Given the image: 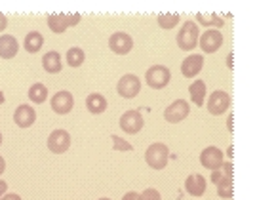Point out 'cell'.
Listing matches in <instances>:
<instances>
[{"instance_id": "cell-1", "label": "cell", "mask_w": 255, "mask_h": 200, "mask_svg": "<svg viewBox=\"0 0 255 200\" xmlns=\"http://www.w3.org/2000/svg\"><path fill=\"white\" fill-rule=\"evenodd\" d=\"M170 160V149L164 143H152L145 151V162L152 170H164Z\"/></svg>"}, {"instance_id": "cell-2", "label": "cell", "mask_w": 255, "mask_h": 200, "mask_svg": "<svg viewBox=\"0 0 255 200\" xmlns=\"http://www.w3.org/2000/svg\"><path fill=\"white\" fill-rule=\"evenodd\" d=\"M200 38V31H198V25L194 21H187L181 25L179 32H177V46H179L183 52H192L198 44Z\"/></svg>"}, {"instance_id": "cell-3", "label": "cell", "mask_w": 255, "mask_h": 200, "mask_svg": "<svg viewBox=\"0 0 255 200\" xmlns=\"http://www.w3.org/2000/svg\"><path fill=\"white\" fill-rule=\"evenodd\" d=\"M145 80H147V86L152 88V90H164L166 86L170 84L171 73L170 69L164 67V65H152L145 73Z\"/></svg>"}, {"instance_id": "cell-4", "label": "cell", "mask_w": 255, "mask_h": 200, "mask_svg": "<svg viewBox=\"0 0 255 200\" xmlns=\"http://www.w3.org/2000/svg\"><path fill=\"white\" fill-rule=\"evenodd\" d=\"M82 19L80 13H50L48 15V27L55 34H63L69 27H75Z\"/></svg>"}, {"instance_id": "cell-5", "label": "cell", "mask_w": 255, "mask_h": 200, "mask_svg": "<svg viewBox=\"0 0 255 200\" xmlns=\"http://www.w3.org/2000/svg\"><path fill=\"white\" fill-rule=\"evenodd\" d=\"M191 113V105L185 101V99H175L171 105L166 107L164 111V120L170 122V124H177V122H183Z\"/></svg>"}, {"instance_id": "cell-6", "label": "cell", "mask_w": 255, "mask_h": 200, "mask_svg": "<svg viewBox=\"0 0 255 200\" xmlns=\"http://www.w3.org/2000/svg\"><path fill=\"white\" fill-rule=\"evenodd\" d=\"M231 107V95L223 90H215L208 97V113L213 116H219L227 113Z\"/></svg>"}, {"instance_id": "cell-7", "label": "cell", "mask_w": 255, "mask_h": 200, "mask_svg": "<svg viewBox=\"0 0 255 200\" xmlns=\"http://www.w3.org/2000/svg\"><path fill=\"white\" fill-rule=\"evenodd\" d=\"M141 90V80L135 74H124L117 84V92L124 99H133Z\"/></svg>"}, {"instance_id": "cell-8", "label": "cell", "mask_w": 255, "mask_h": 200, "mask_svg": "<svg viewBox=\"0 0 255 200\" xmlns=\"http://www.w3.org/2000/svg\"><path fill=\"white\" fill-rule=\"evenodd\" d=\"M71 147V134L67 130H53L48 136V149L53 155H63Z\"/></svg>"}, {"instance_id": "cell-9", "label": "cell", "mask_w": 255, "mask_h": 200, "mask_svg": "<svg viewBox=\"0 0 255 200\" xmlns=\"http://www.w3.org/2000/svg\"><path fill=\"white\" fill-rule=\"evenodd\" d=\"M200 164L208 170H221L225 164V155L219 147H206L200 153Z\"/></svg>"}, {"instance_id": "cell-10", "label": "cell", "mask_w": 255, "mask_h": 200, "mask_svg": "<svg viewBox=\"0 0 255 200\" xmlns=\"http://www.w3.org/2000/svg\"><path fill=\"white\" fill-rule=\"evenodd\" d=\"M50 105H52V111L55 115H69L73 111V107H75V97H73L71 92L61 90V92L53 94Z\"/></svg>"}, {"instance_id": "cell-11", "label": "cell", "mask_w": 255, "mask_h": 200, "mask_svg": "<svg viewBox=\"0 0 255 200\" xmlns=\"http://www.w3.org/2000/svg\"><path fill=\"white\" fill-rule=\"evenodd\" d=\"M109 48H111V52H115L117 55H126L133 48V38L128 32H113L111 38H109Z\"/></svg>"}, {"instance_id": "cell-12", "label": "cell", "mask_w": 255, "mask_h": 200, "mask_svg": "<svg viewBox=\"0 0 255 200\" xmlns=\"http://www.w3.org/2000/svg\"><path fill=\"white\" fill-rule=\"evenodd\" d=\"M198 44H200L204 53H215L223 46V34H221V31H217V29H208L198 38Z\"/></svg>"}, {"instance_id": "cell-13", "label": "cell", "mask_w": 255, "mask_h": 200, "mask_svg": "<svg viewBox=\"0 0 255 200\" xmlns=\"http://www.w3.org/2000/svg\"><path fill=\"white\" fill-rule=\"evenodd\" d=\"M143 126H145V120H143L139 111H126L120 116V128L126 134H139Z\"/></svg>"}, {"instance_id": "cell-14", "label": "cell", "mask_w": 255, "mask_h": 200, "mask_svg": "<svg viewBox=\"0 0 255 200\" xmlns=\"http://www.w3.org/2000/svg\"><path fill=\"white\" fill-rule=\"evenodd\" d=\"M204 67V55L200 53H192V55H187L185 59H183V63H181V73L185 78H192V76H196V74L202 71Z\"/></svg>"}, {"instance_id": "cell-15", "label": "cell", "mask_w": 255, "mask_h": 200, "mask_svg": "<svg viewBox=\"0 0 255 200\" xmlns=\"http://www.w3.org/2000/svg\"><path fill=\"white\" fill-rule=\"evenodd\" d=\"M13 122L19 128H31L36 122V111L32 105H19L13 113Z\"/></svg>"}, {"instance_id": "cell-16", "label": "cell", "mask_w": 255, "mask_h": 200, "mask_svg": "<svg viewBox=\"0 0 255 200\" xmlns=\"http://www.w3.org/2000/svg\"><path fill=\"white\" fill-rule=\"evenodd\" d=\"M17 52H19L17 38L11 36V34H2L0 36V57L2 59H11V57L17 55Z\"/></svg>"}, {"instance_id": "cell-17", "label": "cell", "mask_w": 255, "mask_h": 200, "mask_svg": "<svg viewBox=\"0 0 255 200\" xmlns=\"http://www.w3.org/2000/svg\"><path fill=\"white\" fill-rule=\"evenodd\" d=\"M206 187H208V183H206V178L200 176V174H191L187 181H185V191L192 195V197H200L206 193Z\"/></svg>"}, {"instance_id": "cell-18", "label": "cell", "mask_w": 255, "mask_h": 200, "mask_svg": "<svg viewBox=\"0 0 255 200\" xmlns=\"http://www.w3.org/2000/svg\"><path fill=\"white\" fill-rule=\"evenodd\" d=\"M42 67L46 73L57 74L63 69V61H61V55L59 52H48L46 55H42Z\"/></svg>"}, {"instance_id": "cell-19", "label": "cell", "mask_w": 255, "mask_h": 200, "mask_svg": "<svg viewBox=\"0 0 255 200\" xmlns=\"http://www.w3.org/2000/svg\"><path fill=\"white\" fill-rule=\"evenodd\" d=\"M86 109L92 113V115H101L107 111V99L105 95L101 94H90L86 97Z\"/></svg>"}, {"instance_id": "cell-20", "label": "cell", "mask_w": 255, "mask_h": 200, "mask_svg": "<svg viewBox=\"0 0 255 200\" xmlns=\"http://www.w3.org/2000/svg\"><path fill=\"white\" fill-rule=\"evenodd\" d=\"M44 46V36L38 31H31L25 34V42H23V48L29 53H36L40 52V48Z\"/></svg>"}, {"instance_id": "cell-21", "label": "cell", "mask_w": 255, "mask_h": 200, "mask_svg": "<svg viewBox=\"0 0 255 200\" xmlns=\"http://www.w3.org/2000/svg\"><path fill=\"white\" fill-rule=\"evenodd\" d=\"M189 94H191V101L196 107H202L206 101V82L204 80H194L189 86Z\"/></svg>"}, {"instance_id": "cell-22", "label": "cell", "mask_w": 255, "mask_h": 200, "mask_svg": "<svg viewBox=\"0 0 255 200\" xmlns=\"http://www.w3.org/2000/svg\"><path fill=\"white\" fill-rule=\"evenodd\" d=\"M29 99L36 105H42L44 101L48 99V88L42 84V82H34V84L29 88Z\"/></svg>"}, {"instance_id": "cell-23", "label": "cell", "mask_w": 255, "mask_h": 200, "mask_svg": "<svg viewBox=\"0 0 255 200\" xmlns=\"http://www.w3.org/2000/svg\"><path fill=\"white\" fill-rule=\"evenodd\" d=\"M206 25V27H223V17L217 13H196V25Z\"/></svg>"}, {"instance_id": "cell-24", "label": "cell", "mask_w": 255, "mask_h": 200, "mask_svg": "<svg viewBox=\"0 0 255 200\" xmlns=\"http://www.w3.org/2000/svg\"><path fill=\"white\" fill-rule=\"evenodd\" d=\"M84 59H86V53L82 48L75 46V48H69L67 50V63H69V67L76 69V67H80V65L84 63Z\"/></svg>"}, {"instance_id": "cell-25", "label": "cell", "mask_w": 255, "mask_h": 200, "mask_svg": "<svg viewBox=\"0 0 255 200\" xmlns=\"http://www.w3.org/2000/svg\"><path fill=\"white\" fill-rule=\"evenodd\" d=\"M233 193H234V181L233 178H227L223 176L221 181L217 183V195L221 199H233Z\"/></svg>"}, {"instance_id": "cell-26", "label": "cell", "mask_w": 255, "mask_h": 200, "mask_svg": "<svg viewBox=\"0 0 255 200\" xmlns=\"http://www.w3.org/2000/svg\"><path fill=\"white\" fill-rule=\"evenodd\" d=\"M179 23V13H160L158 15V25L162 29H173Z\"/></svg>"}, {"instance_id": "cell-27", "label": "cell", "mask_w": 255, "mask_h": 200, "mask_svg": "<svg viewBox=\"0 0 255 200\" xmlns=\"http://www.w3.org/2000/svg\"><path fill=\"white\" fill-rule=\"evenodd\" d=\"M111 139H113V145H115V149L117 151H131V145L128 143V141H124L122 137H118V136H111Z\"/></svg>"}, {"instance_id": "cell-28", "label": "cell", "mask_w": 255, "mask_h": 200, "mask_svg": "<svg viewBox=\"0 0 255 200\" xmlns=\"http://www.w3.org/2000/svg\"><path fill=\"white\" fill-rule=\"evenodd\" d=\"M141 200H162V197H160V193L156 189L149 187V189H145L141 193Z\"/></svg>"}, {"instance_id": "cell-29", "label": "cell", "mask_w": 255, "mask_h": 200, "mask_svg": "<svg viewBox=\"0 0 255 200\" xmlns=\"http://www.w3.org/2000/svg\"><path fill=\"white\" fill-rule=\"evenodd\" d=\"M221 178H223V172H221V170H213L212 172V183L217 185V183L221 181Z\"/></svg>"}, {"instance_id": "cell-30", "label": "cell", "mask_w": 255, "mask_h": 200, "mask_svg": "<svg viewBox=\"0 0 255 200\" xmlns=\"http://www.w3.org/2000/svg\"><path fill=\"white\" fill-rule=\"evenodd\" d=\"M122 200H141V195H139V193H133V191H129V193H126V195L122 197Z\"/></svg>"}, {"instance_id": "cell-31", "label": "cell", "mask_w": 255, "mask_h": 200, "mask_svg": "<svg viewBox=\"0 0 255 200\" xmlns=\"http://www.w3.org/2000/svg\"><path fill=\"white\" fill-rule=\"evenodd\" d=\"M8 193V183L4 181V179H0V200H2V197Z\"/></svg>"}, {"instance_id": "cell-32", "label": "cell", "mask_w": 255, "mask_h": 200, "mask_svg": "<svg viewBox=\"0 0 255 200\" xmlns=\"http://www.w3.org/2000/svg\"><path fill=\"white\" fill-rule=\"evenodd\" d=\"M2 200H23L19 195H15V193H6L4 197H2Z\"/></svg>"}, {"instance_id": "cell-33", "label": "cell", "mask_w": 255, "mask_h": 200, "mask_svg": "<svg viewBox=\"0 0 255 200\" xmlns=\"http://www.w3.org/2000/svg\"><path fill=\"white\" fill-rule=\"evenodd\" d=\"M6 27H8V17H6L4 13H0V32L4 31Z\"/></svg>"}, {"instance_id": "cell-34", "label": "cell", "mask_w": 255, "mask_h": 200, "mask_svg": "<svg viewBox=\"0 0 255 200\" xmlns=\"http://www.w3.org/2000/svg\"><path fill=\"white\" fill-rule=\"evenodd\" d=\"M4 170H6V160H4V157H0V176L4 174Z\"/></svg>"}, {"instance_id": "cell-35", "label": "cell", "mask_w": 255, "mask_h": 200, "mask_svg": "<svg viewBox=\"0 0 255 200\" xmlns=\"http://www.w3.org/2000/svg\"><path fill=\"white\" fill-rule=\"evenodd\" d=\"M0 103H4V95L0 94Z\"/></svg>"}, {"instance_id": "cell-36", "label": "cell", "mask_w": 255, "mask_h": 200, "mask_svg": "<svg viewBox=\"0 0 255 200\" xmlns=\"http://www.w3.org/2000/svg\"><path fill=\"white\" fill-rule=\"evenodd\" d=\"M0 145H2V132H0Z\"/></svg>"}, {"instance_id": "cell-37", "label": "cell", "mask_w": 255, "mask_h": 200, "mask_svg": "<svg viewBox=\"0 0 255 200\" xmlns=\"http://www.w3.org/2000/svg\"><path fill=\"white\" fill-rule=\"evenodd\" d=\"M99 200H111V199H99Z\"/></svg>"}]
</instances>
